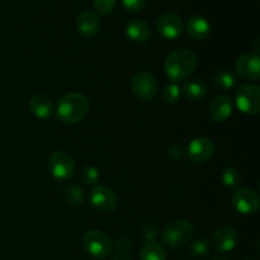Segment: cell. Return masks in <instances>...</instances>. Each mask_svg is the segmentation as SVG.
<instances>
[{"label": "cell", "instance_id": "1", "mask_svg": "<svg viewBox=\"0 0 260 260\" xmlns=\"http://www.w3.org/2000/svg\"><path fill=\"white\" fill-rule=\"evenodd\" d=\"M197 56L188 48H179L168 55L164 62L165 75L172 83L184 81L194 73L197 68Z\"/></svg>", "mask_w": 260, "mask_h": 260}, {"label": "cell", "instance_id": "2", "mask_svg": "<svg viewBox=\"0 0 260 260\" xmlns=\"http://www.w3.org/2000/svg\"><path fill=\"white\" fill-rule=\"evenodd\" d=\"M89 101L80 93H69L61 96L56 108V116L61 122L68 124L83 121L89 112Z\"/></svg>", "mask_w": 260, "mask_h": 260}, {"label": "cell", "instance_id": "3", "mask_svg": "<svg viewBox=\"0 0 260 260\" xmlns=\"http://www.w3.org/2000/svg\"><path fill=\"white\" fill-rule=\"evenodd\" d=\"M193 235V226L187 220H174L168 223L161 233V240L164 245L170 249L183 248L190 241Z\"/></svg>", "mask_w": 260, "mask_h": 260}, {"label": "cell", "instance_id": "4", "mask_svg": "<svg viewBox=\"0 0 260 260\" xmlns=\"http://www.w3.org/2000/svg\"><path fill=\"white\" fill-rule=\"evenodd\" d=\"M83 245L86 254L94 259H106L113 250L111 239L101 230H90L84 235Z\"/></svg>", "mask_w": 260, "mask_h": 260}, {"label": "cell", "instance_id": "5", "mask_svg": "<svg viewBox=\"0 0 260 260\" xmlns=\"http://www.w3.org/2000/svg\"><path fill=\"white\" fill-rule=\"evenodd\" d=\"M235 104L240 112L256 116L260 112V86L256 84L241 85L235 93Z\"/></svg>", "mask_w": 260, "mask_h": 260}, {"label": "cell", "instance_id": "6", "mask_svg": "<svg viewBox=\"0 0 260 260\" xmlns=\"http://www.w3.org/2000/svg\"><path fill=\"white\" fill-rule=\"evenodd\" d=\"M131 90L140 101H151L159 90L156 78L147 71H140L131 79Z\"/></svg>", "mask_w": 260, "mask_h": 260}, {"label": "cell", "instance_id": "7", "mask_svg": "<svg viewBox=\"0 0 260 260\" xmlns=\"http://www.w3.org/2000/svg\"><path fill=\"white\" fill-rule=\"evenodd\" d=\"M48 170L56 180L66 182L71 179L75 173V162L73 157L63 151H55L48 157Z\"/></svg>", "mask_w": 260, "mask_h": 260}, {"label": "cell", "instance_id": "8", "mask_svg": "<svg viewBox=\"0 0 260 260\" xmlns=\"http://www.w3.org/2000/svg\"><path fill=\"white\" fill-rule=\"evenodd\" d=\"M90 203L98 212L112 213L118 207L119 198L112 188L107 185H96L90 193Z\"/></svg>", "mask_w": 260, "mask_h": 260}, {"label": "cell", "instance_id": "9", "mask_svg": "<svg viewBox=\"0 0 260 260\" xmlns=\"http://www.w3.org/2000/svg\"><path fill=\"white\" fill-rule=\"evenodd\" d=\"M184 154L192 164H205L215 154V145L207 137H198L189 142Z\"/></svg>", "mask_w": 260, "mask_h": 260}, {"label": "cell", "instance_id": "10", "mask_svg": "<svg viewBox=\"0 0 260 260\" xmlns=\"http://www.w3.org/2000/svg\"><path fill=\"white\" fill-rule=\"evenodd\" d=\"M231 203L239 213L254 215L259 211L260 200L254 190L249 188H239L231 196Z\"/></svg>", "mask_w": 260, "mask_h": 260}, {"label": "cell", "instance_id": "11", "mask_svg": "<svg viewBox=\"0 0 260 260\" xmlns=\"http://www.w3.org/2000/svg\"><path fill=\"white\" fill-rule=\"evenodd\" d=\"M236 73L246 81H258L260 79V56L248 52L239 56L235 62Z\"/></svg>", "mask_w": 260, "mask_h": 260}, {"label": "cell", "instance_id": "12", "mask_svg": "<svg viewBox=\"0 0 260 260\" xmlns=\"http://www.w3.org/2000/svg\"><path fill=\"white\" fill-rule=\"evenodd\" d=\"M184 23L175 13H165L156 22V30L165 40H177L182 36Z\"/></svg>", "mask_w": 260, "mask_h": 260}, {"label": "cell", "instance_id": "13", "mask_svg": "<svg viewBox=\"0 0 260 260\" xmlns=\"http://www.w3.org/2000/svg\"><path fill=\"white\" fill-rule=\"evenodd\" d=\"M239 243V235L238 231L230 225H225L218 228L217 230L213 233L212 239H211V244L213 248L220 253H229V251L234 250Z\"/></svg>", "mask_w": 260, "mask_h": 260}, {"label": "cell", "instance_id": "14", "mask_svg": "<svg viewBox=\"0 0 260 260\" xmlns=\"http://www.w3.org/2000/svg\"><path fill=\"white\" fill-rule=\"evenodd\" d=\"M208 114H210V118L216 123H222L228 121L233 114V101L230 96L221 94L213 98L208 107Z\"/></svg>", "mask_w": 260, "mask_h": 260}, {"label": "cell", "instance_id": "15", "mask_svg": "<svg viewBox=\"0 0 260 260\" xmlns=\"http://www.w3.org/2000/svg\"><path fill=\"white\" fill-rule=\"evenodd\" d=\"M76 29L83 37L93 38L101 30V20L95 13L85 10L76 19Z\"/></svg>", "mask_w": 260, "mask_h": 260}, {"label": "cell", "instance_id": "16", "mask_svg": "<svg viewBox=\"0 0 260 260\" xmlns=\"http://www.w3.org/2000/svg\"><path fill=\"white\" fill-rule=\"evenodd\" d=\"M187 32L196 41H203L210 36L211 23L203 15H193L187 22Z\"/></svg>", "mask_w": 260, "mask_h": 260}, {"label": "cell", "instance_id": "17", "mask_svg": "<svg viewBox=\"0 0 260 260\" xmlns=\"http://www.w3.org/2000/svg\"><path fill=\"white\" fill-rule=\"evenodd\" d=\"M126 35L134 42L144 43L149 41L150 37H151V28H150V25L145 20L134 19L127 23Z\"/></svg>", "mask_w": 260, "mask_h": 260}, {"label": "cell", "instance_id": "18", "mask_svg": "<svg viewBox=\"0 0 260 260\" xmlns=\"http://www.w3.org/2000/svg\"><path fill=\"white\" fill-rule=\"evenodd\" d=\"M29 108L32 113L40 119L50 118L53 112L52 101L46 94H35L29 101Z\"/></svg>", "mask_w": 260, "mask_h": 260}, {"label": "cell", "instance_id": "19", "mask_svg": "<svg viewBox=\"0 0 260 260\" xmlns=\"http://www.w3.org/2000/svg\"><path fill=\"white\" fill-rule=\"evenodd\" d=\"M182 94L189 101H201L207 94V86L198 79L185 81L182 88Z\"/></svg>", "mask_w": 260, "mask_h": 260}, {"label": "cell", "instance_id": "20", "mask_svg": "<svg viewBox=\"0 0 260 260\" xmlns=\"http://www.w3.org/2000/svg\"><path fill=\"white\" fill-rule=\"evenodd\" d=\"M63 201L70 207H80L85 202V193L78 184H69L63 190Z\"/></svg>", "mask_w": 260, "mask_h": 260}, {"label": "cell", "instance_id": "21", "mask_svg": "<svg viewBox=\"0 0 260 260\" xmlns=\"http://www.w3.org/2000/svg\"><path fill=\"white\" fill-rule=\"evenodd\" d=\"M212 81L213 84H215L216 88L220 89V90L228 91L231 90V89L235 86L236 78L230 70H228V69H221V70H218L217 73L213 75Z\"/></svg>", "mask_w": 260, "mask_h": 260}, {"label": "cell", "instance_id": "22", "mask_svg": "<svg viewBox=\"0 0 260 260\" xmlns=\"http://www.w3.org/2000/svg\"><path fill=\"white\" fill-rule=\"evenodd\" d=\"M140 258L141 260H167V253L160 244L149 241L142 246Z\"/></svg>", "mask_w": 260, "mask_h": 260}, {"label": "cell", "instance_id": "23", "mask_svg": "<svg viewBox=\"0 0 260 260\" xmlns=\"http://www.w3.org/2000/svg\"><path fill=\"white\" fill-rule=\"evenodd\" d=\"M223 185L229 188H238L241 183V174L235 168H226L221 174Z\"/></svg>", "mask_w": 260, "mask_h": 260}, {"label": "cell", "instance_id": "24", "mask_svg": "<svg viewBox=\"0 0 260 260\" xmlns=\"http://www.w3.org/2000/svg\"><path fill=\"white\" fill-rule=\"evenodd\" d=\"M210 241L206 239H197V240L192 241L189 245V254L196 256V258H202L210 253Z\"/></svg>", "mask_w": 260, "mask_h": 260}, {"label": "cell", "instance_id": "25", "mask_svg": "<svg viewBox=\"0 0 260 260\" xmlns=\"http://www.w3.org/2000/svg\"><path fill=\"white\" fill-rule=\"evenodd\" d=\"M180 95H182V88L177 83L167 84L162 89V99L169 104L177 103Z\"/></svg>", "mask_w": 260, "mask_h": 260}, {"label": "cell", "instance_id": "26", "mask_svg": "<svg viewBox=\"0 0 260 260\" xmlns=\"http://www.w3.org/2000/svg\"><path fill=\"white\" fill-rule=\"evenodd\" d=\"M80 180L88 185L95 184L99 180V170L94 167H85L80 172Z\"/></svg>", "mask_w": 260, "mask_h": 260}, {"label": "cell", "instance_id": "27", "mask_svg": "<svg viewBox=\"0 0 260 260\" xmlns=\"http://www.w3.org/2000/svg\"><path fill=\"white\" fill-rule=\"evenodd\" d=\"M116 0H94V8L102 15H108L113 12Z\"/></svg>", "mask_w": 260, "mask_h": 260}, {"label": "cell", "instance_id": "28", "mask_svg": "<svg viewBox=\"0 0 260 260\" xmlns=\"http://www.w3.org/2000/svg\"><path fill=\"white\" fill-rule=\"evenodd\" d=\"M121 2L127 12L135 14V13H139L144 9L146 0H121Z\"/></svg>", "mask_w": 260, "mask_h": 260}, {"label": "cell", "instance_id": "29", "mask_svg": "<svg viewBox=\"0 0 260 260\" xmlns=\"http://www.w3.org/2000/svg\"><path fill=\"white\" fill-rule=\"evenodd\" d=\"M114 246H116L118 254H126L132 249V241H131V239L122 236V238L117 239Z\"/></svg>", "mask_w": 260, "mask_h": 260}, {"label": "cell", "instance_id": "30", "mask_svg": "<svg viewBox=\"0 0 260 260\" xmlns=\"http://www.w3.org/2000/svg\"><path fill=\"white\" fill-rule=\"evenodd\" d=\"M141 235L142 238H144L145 240H147V243H149V241H154L155 239L157 238V235H159V230H157L156 226L146 225L141 229Z\"/></svg>", "mask_w": 260, "mask_h": 260}, {"label": "cell", "instance_id": "31", "mask_svg": "<svg viewBox=\"0 0 260 260\" xmlns=\"http://www.w3.org/2000/svg\"><path fill=\"white\" fill-rule=\"evenodd\" d=\"M168 155H169L172 159L178 160L180 159V157H183L184 150H183V147L179 146V145H173V146H170L169 150H168Z\"/></svg>", "mask_w": 260, "mask_h": 260}, {"label": "cell", "instance_id": "32", "mask_svg": "<svg viewBox=\"0 0 260 260\" xmlns=\"http://www.w3.org/2000/svg\"><path fill=\"white\" fill-rule=\"evenodd\" d=\"M112 260H131V259H129L126 254H117V255L113 256V259Z\"/></svg>", "mask_w": 260, "mask_h": 260}, {"label": "cell", "instance_id": "33", "mask_svg": "<svg viewBox=\"0 0 260 260\" xmlns=\"http://www.w3.org/2000/svg\"><path fill=\"white\" fill-rule=\"evenodd\" d=\"M211 260H230V259L225 258V256H216V258H213V259H211Z\"/></svg>", "mask_w": 260, "mask_h": 260}, {"label": "cell", "instance_id": "34", "mask_svg": "<svg viewBox=\"0 0 260 260\" xmlns=\"http://www.w3.org/2000/svg\"><path fill=\"white\" fill-rule=\"evenodd\" d=\"M245 260H251V259H245Z\"/></svg>", "mask_w": 260, "mask_h": 260}]
</instances>
